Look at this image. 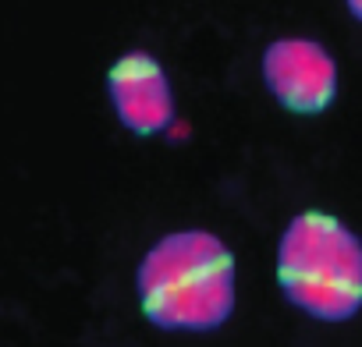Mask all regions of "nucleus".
<instances>
[{"instance_id":"f257e3e1","label":"nucleus","mask_w":362,"mask_h":347,"mask_svg":"<svg viewBox=\"0 0 362 347\" xmlns=\"http://www.w3.org/2000/svg\"><path fill=\"white\" fill-rule=\"evenodd\" d=\"M135 294L156 329L214 333L238 301L235 252L214 231H170L139 259Z\"/></svg>"},{"instance_id":"f03ea898","label":"nucleus","mask_w":362,"mask_h":347,"mask_svg":"<svg viewBox=\"0 0 362 347\" xmlns=\"http://www.w3.org/2000/svg\"><path fill=\"white\" fill-rule=\"evenodd\" d=\"M277 284L305 315L344 322L362 308V241L337 217L305 209L277 241Z\"/></svg>"},{"instance_id":"7ed1b4c3","label":"nucleus","mask_w":362,"mask_h":347,"mask_svg":"<svg viewBox=\"0 0 362 347\" xmlns=\"http://www.w3.org/2000/svg\"><path fill=\"white\" fill-rule=\"evenodd\" d=\"M263 82L284 110L313 117L337 96V61L316 39L284 36L263 50Z\"/></svg>"},{"instance_id":"20e7f679","label":"nucleus","mask_w":362,"mask_h":347,"mask_svg":"<svg viewBox=\"0 0 362 347\" xmlns=\"http://www.w3.org/2000/svg\"><path fill=\"white\" fill-rule=\"evenodd\" d=\"M107 96L117 114V121L132 135H163L174 121V92L163 64L146 50L121 54L107 71Z\"/></svg>"},{"instance_id":"39448f33","label":"nucleus","mask_w":362,"mask_h":347,"mask_svg":"<svg viewBox=\"0 0 362 347\" xmlns=\"http://www.w3.org/2000/svg\"><path fill=\"white\" fill-rule=\"evenodd\" d=\"M344 4H348L351 18H355V22H362V0H344Z\"/></svg>"}]
</instances>
